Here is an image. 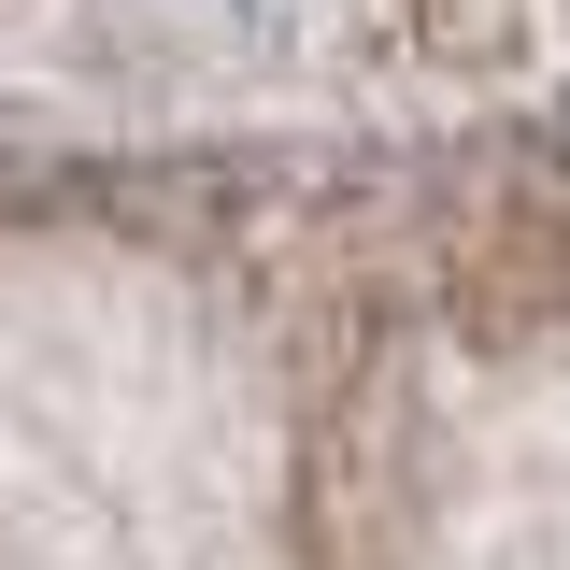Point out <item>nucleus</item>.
Returning <instances> with one entry per match:
<instances>
[{
    "label": "nucleus",
    "instance_id": "obj_1",
    "mask_svg": "<svg viewBox=\"0 0 570 570\" xmlns=\"http://www.w3.org/2000/svg\"><path fill=\"white\" fill-rule=\"evenodd\" d=\"M442 299L471 343H528L570 314V200L557 186H485L442 228Z\"/></svg>",
    "mask_w": 570,
    "mask_h": 570
},
{
    "label": "nucleus",
    "instance_id": "obj_2",
    "mask_svg": "<svg viewBox=\"0 0 570 570\" xmlns=\"http://www.w3.org/2000/svg\"><path fill=\"white\" fill-rule=\"evenodd\" d=\"M171 14H186V29H214V43H257V29H272V0H171Z\"/></svg>",
    "mask_w": 570,
    "mask_h": 570
}]
</instances>
